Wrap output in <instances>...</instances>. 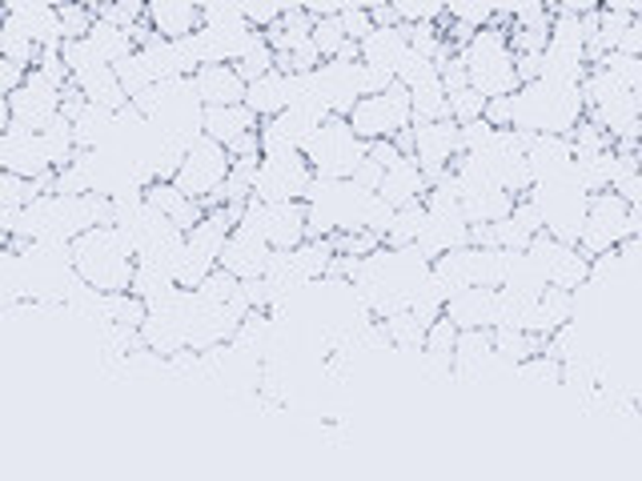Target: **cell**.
<instances>
[{"label": "cell", "mask_w": 642, "mask_h": 481, "mask_svg": "<svg viewBox=\"0 0 642 481\" xmlns=\"http://www.w3.org/2000/svg\"><path fill=\"white\" fill-rule=\"evenodd\" d=\"M73 253V273L96 294H129L133 282V245L121 229L113 225H96V229L81 233L69 245Z\"/></svg>", "instance_id": "cell-1"}, {"label": "cell", "mask_w": 642, "mask_h": 481, "mask_svg": "<svg viewBox=\"0 0 642 481\" xmlns=\"http://www.w3.org/2000/svg\"><path fill=\"white\" fill-rule=\"evenodd\" d=\"M587 109H582L579 89H567V84H518V93L510 96V129L527 136H570V129L579 125Z\"/></svg>", "instance_id": "cell-2"}, {"label": "cell", "mask_w": 642, "mask_h": 481, "mask_svg": "<svg viewBox=\"0 0 642 481\" xmlns=\"http://www.w3.org/2000/svg\"><path fill=\"white\" fill-rule=\"evenodd\" d=\"M466 76H470V89H475L482 101H495V96H514L518 93V76H514V53H510V41H506V29H478L470 37V44L462 49Z\"/></svg>", "instance_id": "cell-3"}, {"label": "cell", "mask_w": 642, "mask_h": 481, "mask_svg": "<svg viewBox=\"0 0 642 481\" xmlns=\"http://www.w3.org/2000/svg\"><path fill=\"white\" fill-rule=\"evenodd\" d=\"M306 165L314 168V177H326V181H349L354 168L366 161V145H361L354 129L342 121V116H329L322 125L314 129L309 145L302 149Z\"/></svg>", "instance_id": "cell-4"}, {"label": "cell", "mask_w": 642, "mask_h": 481, "mask_svg": "<svg viewBox=\"0 0 642 481\" xmlns=\"http://www.w3.org/2000/svg\"><path fill=\"white\" fill-rule=\"evenodd\" d=\"M346 125L354 129V136H358L361 145H369V141H394L401 129L414 125L410 89L394 81L381 96H361L358 105L349 109Z\"/></svg>", "instance_id": "cell-5"}, {"label": "cell", "mask_w": 642, "mask_h": 481, "mask_svg": "<svg viewBox=\"0 0 642 481\" xmlns=\"http://www.w3.org/2000/svg\"><path fill=\"white\" fill-rule=\"evenodd\" d=\"M237 229L257 233L274 253H289L306 240V205L302 201H285V205H262V201H245Z\"/></svg>", "instance_id": "cell-6"}, {"label": "cell", "mask_w": 642, "mask_h": 481, "mask_svg": "<svg viewBox=\"0 0 642 481\" xmlns=\"http://www.w3.org/2000/svg\"><path fill=\"white\" fill-rule=\"evenodd\" d=\"M634 221L626 201L619 193H599L590 197V209H587V225H582V237H579V253L587 257H602V253L619 249L622 240L634 237Z\"/></svg>", "instance_id": "cell-7"}, {"label": "cell", "mask_w": 642, "mask_h": 481, "mask_svg": "<svg viewBox=\"0 0 642 481\" xmlns=\"http://www.w3.org/2000/svg\"><path fill=\"white\" fill-rule=\"evenodd\" d=\"M225 177H230V153H225L217 141L201 136L197 145H190V153L181 157L177 173H173V185H177L185 197L210 205V201L217 197V188L225 185Z\"/></svg>", "instance_id": "cell-8"}, {"label": "cell", "mask_w": 642, "mask_h": 481, "mask_svg": "<svg viewBox=\"0 0 642 481\" xmlns=\"http://www.w3.org/2000/svg\"><path fill=\"white\" fill-rule=\"evenodd\" d=\"M314 168L306 165L302 153H285V157H262L253 173V201L262 205H285V201L306 197Z\"/></svg>", "instance_id": "cell-9"}, {"label": "cell", "mask_w": 642, "mask_h": 481, "mask_svg": "<svg viewBox=\"0 0 642 481\" xmlns=\"http://www.w3.org/2000/svg\"><path fill=\"white\" fill-rule=\"evenodd\" d=\"M9 113L17 129L41 133L53 116H61V84H53L49 76L37 73V69H29V73H24V84L9 96Z\"/></svg>", "instance_id": "cell-10"}, {"label": "cell", "mask_w": 642, "mask_h": 481, "mask_svg": "<svg viewBox=\"0 0 642 481\" xmlns=\"http://www.w3.org/2000/svg\"><path fill=\"white\" fill-rule=\"evenodd\" d=\"M410 129H414L410 157L418 161L426 185H434L454 161L462 157V149H458V125H454V121H434V125H410Z\"/></svg>", "instance_id": "cell-11"}, {"label": "cell", "mask_w": 642, "mask_h": 481, "mask_svg": "<svg viewBox=\"0 0 642 481\" xmlns=\"http://www.w3.org/2000/svg\"><path fill=\"white\" fill-rule=\"evenodd\" d=\"M317 76V93L326 101L329 116H342L346 121L349 109L361 101V64L358 61H322L314 69Z\"/></svg>", "instance_id": "cell-12"}, {"label": "cell", "mask_w": 642, "mask_h": 481, "mask_svg": "<svg viewBox=\"0 0 642 481\" xmlns=\"http://www.w3.org/2000/svg\"><path fill=\"white\" fill-rule=\"evenodd\" d=\"M269 257H274V249H269L257 233H245L233 225L222 257H217V269L230 273L233 282H257V277H265V269H269Z\"/></svg>", "instance_id": "cell-13"}, {"label": "cell", "mask_w": 642, "mask_h": 481, "mask_svg": "<svg viewBox=\"0 0 642 481\" xmlns=\"http://www.w3.org/2000/svg\"><path fill=\"white\" fill-rule=\"evenodd\" d=\"M0 173H12V177H21V181L49 177L53 168L44 161L41 136L29 133V129H17V125H12L9 133H0Z\"/></svg>", "instance_id": "cell-14"}, {"label": "cell", "mask_w": 642, "mask_h": 481, "mask_svg": "<svg viewBox=\"0 0 642 481\" xmlns=\"http://www.w3.org/2000/svg\"><path fill=\"white\" fill-rule=\"evenodd\" d=\"M4 17L21 24L32 37L37 53H61V21H57V4H41V0H9Z\"/></svg>", "instance_id": "cell-15"}, {"label": "cell", "mask_w": 642, "mask_h": 481, "mask_svg": "<svg viewBox=\"0 0 642 481\" xmlns=\"http://www.w3.org/2000/svg\"><path fill=\"white\" fill-rule=\"evenodd\" d=\"M314 121L297 113H277L269 121L257 125V141H262V157H285V153H302L309 145V136H314Z\"/></svg>", "instance_id": "cell-16"}, {"label": "cell", "mask_w": 642, "mask_h": 481, "mask_svg": "<svg viewBox=\"0 0 642 481\" xmlns=\"http://www.w3.org/2000/svg\"><path fill=\"white\" fill-rule=\"evenodd\" d=\"M190 81L201 109H233L245 101V81L233 73V64H205Z\"/></svg>", "instance_id": "cell-17"}, {"label": "cell", "mask_w": 642, "mask_h": 481, "mask_svg": "<svg viewBox=\"0 0 642 481\" xmlns=\"http://www.w3.org/2000/svg\"><path fill=\"white\" fill-rule=\"evenodd\" d=\"M495 314H498V289H462L446 301L442 317L462 334V329H495Z\"/></svg>", "instance_id": "cell-18"}, {"label": "cell", "mask_w": 642, "mask_h": 481, "mask_svg": "<svg viewBox=\"0 0 642 481\" xmlns=\"http://www.w3.org/2000/svg\"><path fill=\"white\" fill-rule=\"evenodd\" d=\"M145 21L161 41H181L201 29V4L193 0H153L145 4Z\"/></svg>", "instance_id": "cell-19"}, {"label": "cell", "mask_w": 642, "mask_h": 481, "mask_svg": "<svg viewBox=\"0 0 642 481\" xmlns=\"http://www.w3.org/2000/svg\"><path fill=\"white\" fill-rule=\"evenodd\" d=\"M570 161H574V149H570V136H530L527 145V165L534 173V185L542 181H567Z\"/></svg>", "instance_id": "cell-20"}, {"label": "cell", "mask_w": 642, "mask_h": 481, "mask_svg": "<svg viewBox=\"0 0 642 481\" xmlns=\"http://www.w3.org/2000/svg\"><path fill=\"white\" fill-rule=\"evenodd\" d=\"M145 205L149 209H157L161 217L169 221V225H177L181 233H190L193 225H197L201 217H205V205L193 197H185L173 181H153V185L145 188Z\"/></svg>", "instance_id": "cell-21"}, {"label": "cell", "mask_w": 642, "mask_h": 481, "mask_svg": "<svg viewBox=\"0 0 642 481\" xmlns=\"http://www.w3.org/2000/svg\"><path fill=\"white\" fill-rule=\"evenodd\" d=\"M430 193L426 177H421V168L414 157H401L394 168H386V177L378 185V197L390 205V209H401V205H410V201H421Z\"/></svg>", "instance_id": "cell-22"}, {"label": "cell", "mask_w": 642, "mask_h": 481, "mask_svg": "<svg viewBox=\"0 0 642 481\" xmlns=\"http://www.w3.org/2000/svg\"><path fill=\"white\" fill-rule=\"evenodd\" d=\"M201 133L210 136V141H217L222 149H230L233 141H242L245 133H257V116L245 105L205 109V113H201Z\"/></svg>", "instance_id": "cell-23"}, {"label": "cell", "mask_w": 642, "mask_h": 481, "mask_svg": "<svg viewBox=\"0 0 642 481\" xmlns=\"http://www.w3.org/2000/svg\"><path fill=\"white\" fill-rule=\"evenodd\" d=\"M410 53V44H406V29H374L366 41L358 44V61L361 64H374V69H386L394 73L401 64V57Z\"/></svg>", "instance_id": "cell-24"}, {"label": "cell", "mask_w": 642, "mask_h": 481, "mask_svg": "<svg viewBox=\"0 0 642 481\" xmlns=\"http://www.w3.org/2000/svg\"><path fill=\"white\" fill-rule=\"evenodd\" d=\"M458 205H462L466 225H495V221L510 217V209H514V197H510V193H502L498 185H486V188H470V193H462V197H458Z\"/></svg>", "instance_id": "cell-25"}, {"label": "cell", "mask_w": 642, "mask_h": 481, "mask_svg": "<svg viewBox=\"0 0 642 481\" xmlns=\"http://www.w3.org/2000/svg\"><path fill=\"white\" fill-rule=\"evenodd\" d=\"M242 105L257 116V125L269 121V116L285 113V73H277L274 69V73H265V76H257V81H249L245 84Z\"/></svg>", "instance_id": "cell-26"}, {"label": "cell", "mask_w": 642, "mask_h": 481, "mask_svg": "<svg viewBox=\"0 0 642 481\" xmlns=\"http://www.w3.org/2000/svg\"><path fill=\"white\" fill-rule=\"evenodd\" d=\"M21 305H29V282H24L21 253L9 245V249L0 253V317L21 309Z\"/></svg>", "instance_id": "cell-27"}, {"label": "cell", "mask_w": 642, "mask_h": 481, "mask_svg": "<svg viewBox=\"0 0 642 481\" xmlns=\"http://www.w3.org/2000/svg\"><path fill=\"white\" fill-rule=\"evenodd\" d=\"M547 285L550 289H562V294H579V289H587L590 285V257L574 249V245H567V249L559 253V262L550 265Z\"/></svg>", "instance_id": "cell-28"}, {"label": "cell", "mask_w": 642, "mask_h": 481, "mask_svg": "<svg viewBox=\"0 0 642 481\" xmlns=\"http://www.w3.org/2000/svg\"><path fill=\"white\" fill-rule=\"evenodd\" d=\"M77 89H81L84 105H96V109H109V113H121V109L129 105L125 93H121V84H116L113 69H96V73L81 76V81H73Z\"/></svg>", "instance_id": "cell-29"}, {"label": "cell", "mask_w": 642, "mask_h": 481, "mask_svg": "<svg viewBox=\"0 0 642 481\" xmlns=\"http://www.w3.org/2000/svg\"><path fill=\"white\" fill-rule=\"evenodd\" d=\"M84 41L93 44V53L101 57V61L113 69L116 61H125V57L137 53V44L129 41L125 29H116V24H105V21H93V29H89V37Z\"/></svg>", "instance_id": "cell-30"}, {"label": "cell", "mask_w": 642, "mask_h": 481, "mask_svg": "<svg viewBox=\"0 0 642 481\" xmlns=\"http://www.w3.org/2000/svg\"><path fill=\"white\" fill-rule=\"evenodd\" d=\"M37 136H41L44 161H49V168H53V173H61V168L77 157V145H73V125H69L64 116H53V121H49V125H44Z\"/></svg>", "instance_id": "cell-31"}, {"label": "cell", "mask_w": 642, "mask_h": 481, "mask_svg": "<svg viewBox=\"0 0 642 481\" xmlns=\"http://www.w3.org/2000/svg\"><path fill=\"white\" fill-rule=\"evenodd\" d=\"M631 24H634V9H626V4L602 9L599 4V37H594V44H587V49H599L602 57L619 53V44H622V37H626Z\"/></svg>", "instance_id": "cell-32"}, {"label": "cell", "mask_w": 642, "mask_h": 481, "mask_svg": "<svg viewBox=\"0 0 642 481\" xmlns=\"http://www.w3.org/2000/svg\"><path fill=\"white\" fill-rule=\"evenodd\" d=\"M0 57H4V61H12V64H21L24 73H29L32 64H37V57H41L29 32L12 21V17H4V12H0Z\"/></svg>", "instance_id": "cell-33"}, {"label": "cell", "mask_w": 642, "mask_h": 481, "mask_svg": "<svg viewBox=\"0 0 642 481\" xmlns=\"http://www.w3.org/2000/svg\"><path fill=\"white\" fill-rule=\"evenodd\" d=\"M410 116H414V125L450 121V105H446L442 81H430V84H418V89H410Z\"/></svg>", "instance_id": "cell-34"}, {"label": "cell", "mask_w": 642, "mask_h": 481, "mask_svg": "<svg viewBox=\"0 0 642 481\" xmlns=\"http://www.w3.org/2000/svg\"><path fill=\"white\" fill-rule=\"evenodd\" d=\"M233 73L242 76L245 84L249 81H257V76H265V73H274V49L265 44V37L257 32L249 44H245V53L233 61Z\"/></svg>", "instance_id": "cell-35"}, {"label": "cell", "mask_w": 642, "mask_h": 481, "mask_svg": "<svg viewBox=\"0 0 642 481\" xmlns=\"http://www.w3.org/2000/svg\"><path fill=\"white\" fill-rule=\"evenodd\" d=\"M61 64L64 73H69V81H81V76L96 73V69H109V64L93 53L89 41H61Z\"/></svg>", "instance_id": "cell-36"}, {"label": "cell", "mask_w": 642, "mask_h": 481, "mask_svg": "<svg viewBox=\"0 0 642 481\" xmlns=\"http://www.w3.org/2000/svg\"><path fill=\"white\" fill-rule=\"evenodd\" d=\"M514 381H522V386H562V361L538 354L514 369Z\"/></svg>", "instance_id": "cell-37"}, {"label": "cell", "mask_w": 642, "mask_h": 481, "mask_svg": "<svg viewBox=\"0 0 642 481\" xmlns=\"http://www.w3.org/2000/svg\"><path fill=\"white\" fill-rule=\"evenodd\" d=\"M57 21H61V41H84L96 17L89 4H57Z\"/></svg>", "instance_id": "cell-38"}, {"label": "cell", "mask_w": 642, "mask_h": 481, "mask_svg": "<svg viewBox=\"0 0 642 481\" xmlns=\"http://www.w3.org/2000/svg\"><path fill=\"white\" fill-rule=\"evenodd\" d=\"M113 76L116 84H121V93H125V101H133V96H141L153 84V76L145 73V64L137 61V53L125 57V61H116L113 64Z\"/></svg>", "instance_id": "cell-39"}, {"label": "cell", "mask_w": 642, "mask_h": 481, "mask_svg": "<svg viewBox=\"0 0 642 481\" xmlns=\"http://www.w3.org/2000/svg\"><path fill=\"white\" fill-rule=\"evenodd\" d=\"M96 21L116 24V29H133L137 21H145V4L137 0H116V4H89Z\"/></svg>", "instance_id": "cell-40"}, {"label": "cell", "mask_w": 642, "mask_h": 481, "mask_svg": "<svg viewBox=\"0 0 642 481\" xmlns=\"http://www.w3.org/2000/svg\"><path fill=\"white\" fill-rule=\"evenodd\" d=\"M329 249H334V257H369L374 249H381V237H374V233L358 229V233H334L329 237Z\"/></svg>", "instance_id": "cell-41"}, {"label": "cell", "mask_w": 642, "mask_h": 481, "mask_svg": "<svg viewBox=\"0 0 642 481\" xmlns=\"http://www.w3.org/2000/svg\"><path fill=\"white\" fill-rule=\"evenodd\" d=\"M309 44L317 49L322 61H334L342 53V44H346V32L337 24V17H326V21H314V32H309Z\"/></svg>", "instance_id": "cell-42"}, {"label": "cell", "mask_w": 642, "mask_h": 481, "mask_svg": "<svg viewBox=\"0 0 642 481\" xmlns=\"http://www.w3.org/2000/svg\"><path fill=\"white\" fill-rule=\"evenodd\" d=\"M390 221H394V209L386 205V201L378 197V193H369L366 201H361V217H358V229L374 233V237L386 240V229H390Z\"/></svg>", "instance_id": "cell-43"}, {"label": "cell", "mask_w": 642, "mask_h": 481, "mask_svg": "<svg viewBox=\"0 0 642 481\" xmlns=\"http://www.w3.org/2000/svg\"><path fill=\"white\" fill-rule=\"evenodd\" d=\"M337 24L346 32V41H354V44H361L369 32H374L369 9H361V4H342V9H337Z\"/></svg>", "instance_id": "cell-44"}, {"label": "cell", "mask_w": 642, "mask_h": 481, "mask_svg": "<svg viewBox=\"0 0 642 481\" xmlns=\"http://www.w3.org/2000/svg\"><path fill=\"white\" fill-rule=\"evenodd\" d=\"M446 105H450V121H454V125H470V121H482L486 101L475 93V89H462V93L446 96Z\"/></svg>", "instance_id": "cell-45"}, {"label": "cell", "mask_w": 642, "mask_h": 481, "mask_svg": "<svg viewBox=\"0 0 642 481\" xmlns=\"http://www.w3.org/2000/svg\"><path fill=\"white\" fill-rule=\"evenodd\" d=\"M454 346H458V329H454L446 317H438V321L426 329V346H421V354L450 357V361H454Z\"/></svg>", "instance_id": "cell-46"}, {"label": "cell", "mask_w": 642, "mask_h": 481, "mask_svg": "<svg viewBox=\"0 0 642 481\" xmlns=\"http://www.w3.org/2000/svg\"><path fill=\"white\" fill-rule=\"evenodd\" d=\"M446 21L466 24V29H490L495 21V9L490 4H446Z\"/></svg>", "instance_id": "cell-47"}, {"label": "cell", "mask_w": 642, "mask_h": 481, "mask_svg": "<svg viewBox=\"0 0 642 481\" xmlns=\"http://www.w3.org/2000/svg\"><path fill=\"white\" fill-rule=\"evenodd\" d=\"M32 197H37V193H32V181L0 173V209H24Z\"/></svg>", "instance_id": "cell-48"}, {"label": "cell", "mask_w": 642, "mask_h": 481, "mask_svg": "<svg viewBox=\"0 0 642 481\" xmlns=\"http://www.w3.org/2000/svg\"><path fill=\"white\" fill-rule=\"evenodd\" d=\"M237 285H242V282H233V277H230L225 269H213L210 277H205V282H201L197 289H193V294L205 297V301H230V297L237 294Z\"/></svg>", "instance_id": "cell-49"}, {"label": "cell", "mask_w": 642, "mask_h": 481, "mask_svg": "<svg viewBox=\"0 0 642 481\" xmlns=\"http://www.w3.org/2000/svg\"><path fill=\"white\" fill-rule=\"evenodd\" d=\"M622 269H626V262H622L619 249L602 253V257H590V285L607 282V277H614V273H622Z\"/></svg>", "instance_id": "cell-50"}, {"label": "cell", "mask_w": 642, "mask_h": 481, "mask_svg": "<svg viewBox=\"0 0 642 481\" xmlns=\"http://www.w3.org/2000/svg\"><path fill=\"white\" fill-rule=\"evenodd\" d=\"M619 197L626 201V209H631V221H634V229L642 233V168L634 173L626 185L619 188Z\"/></svg>", "instance_id": "cell-51"}, {"label": "cell", "mask_w": 642, "mask_h": 481, "mask_svg": "<svg viewBox=\"0 0 642 481\" xmlns=\"http://www.w3.org/2000/svg\"><path fill=\"white\" fill-rule=\"evenodd\" d=\"M390 84H394V73H386V69H374V64H361V96H381L386 89H390Z\"/></svg>", "instance_id": "cell-52"}, {"label": "cell", "mask_w": 642, "mask_h": 481, "mask_svg": "<svg viewBox=\"0 0 642 481\" xmlns=\"http://www.w3.org/2000/svg\"><path fill=\"white\" fill-rule=\"evenodd\" d=\"M366 157L374 161L378 168H394L401 161V153H398V145H394V141H369Z\"/></svg>", "instance_id": "cell-53"}, {"label": "cell", "mask_w": 642, "mask_h": 481, "mask_svg": "<svg viewBox=\"0 0 642 481\" xmlns=\"http://www.w3.org/2000/svg\"><path fill=\"white\" fill-rule=\"evenodd\" d=\"M24 84V69L21 64H12V61H4L0 57V96H12L17 89Z\"/></svg>", "instance_id": "cell-54"}, {"label": "cell", "mask_w": 642, "mask_h": 481, "mask_svg": "<svg viewBox=\"0 0 642 481\" xmlns=\"http://www.w3.org/2000/svg\"><path fill=\"white\" fill-rule=\"evenodd\" d=\"M619 53H622V57H634V61H642V12H634V24L626 29V37H622Z\"/></svg>", "instance_id": "cell-55"}, {"label": "cell", "mask_w": 642, "mask_h": 481, "mask_svg": "<svg viewBox=\"0 0 642 481\" xmlns=\"http://www.w3.org/2000/svg\"><path fill=\"white\" fill-rule=\"evenodd\" d=\"M369 21H374V29H398V9L394 4H374L369 9Z\"/></svg>", "instance_id": "cell-56"}, {"label": "cell", "mask_w": 642, "mask_h": 481, "mask_svg": "<svg viewBox=\"0 0 642 481\" xmlns=\"http://www.w3.org/2000/svg\"><path fill=\"white\" fill-rule=\"evenodd\" d=\"M12 129V113H9V96H0V133Z\"/></svg>", "instance_id": "cell-57"}]
</instances>
